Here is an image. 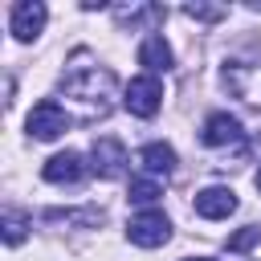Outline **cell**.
Here are the masks:
<instances>
[{
    "label": "cell",
    "instance_id": "1",
    "mask_svg": "<svg viewBox=\"0 0 261 261\" xmlns=\"http://www.w3.org/2000/svg\"><path fill=\"white\" fill-rule=\"evenodd\" d=\"M61 94L77 106L82 118H102L114 98V73L106 65H73L61 77Z\"/></svg>",
    "mask_w": 261,
    "mask_h": 261
},
{
    "label": "cell",
    "instance_id": "2",
    "mask_svg": "<svg viewBox=\"0 0 261 261\" xmlns=\"http://www.w3.org/2000/svg\"><path fill=\"white\" fill-rule=\"evenodd\" d=\"M122 106H126L135 118H151V114L163 106V82H159L155 73L135 77V82L126 86V94H122Z\"/></svg>",
    "mask_w": 261,
    "mask_h": 261
},
{
    "label": "cell",
    "instance_id": "3",
    "mask_svg": "<svg viewBox=\"0 0 261 261\" xmlns=\"http://www.w3.org/2000/svg\"><path fill=\"white\" fill-rule=\"evenodd\" d=\"M126 237H130V245H139V249H159V245H167L171 241V220L163 216V212H139V216H130V224H126Z\"/></svg>",
    "mask_w": 261,
    "mask_h": 261
},
{
    "label": "cell",
    "instance_id": "4",
    "mask_svg": "<svg viewBox=\"0 0 261 261\" xmlns=\"http://www.w3.org/2000/svg\"><path fill=\"white\" fill-rule=\"evenodd\" d=\"M24 126H29V135L33 139H41V143H49V139H57V135H65L69 130V114L57 106V102H37L33 110H29V118H24Z\"/></svg>",
    "mask_w": 261,
    "mask_h": 261
},
{
    "label": "cell",
    "instance_id": "5",
    "mask_svg": "<svg viewBox=\"0 0 261 261\" xmlns=\"http://www.w3.org/2000/svg\"><path fill=\"white\" fill-rule=\"evenodd\" d=\"M45 20H49V8H45L41 0H20V4H12V12H8V29H12L16 41H33V37L45 29Z\"/></svg>",
    "mask_w": 261,
    "mask_h": 261
},
{
    "label": "cell",
    "instance_id": "6",
    "mask_svg": "<svg viewBox=\"0 0 261 261\" xmlns=\"http://www.w3.org/2000/svg\"><path fill=\"white\" fill-rule=\"evenodd\" d=\"M122 167H126V147H122L118 139L102 135V139L94 143V151H90V171L102 175V179H118Z\"/></svg>",
    "mask_w": 261,
    "mask_h": 261
},
{
    "label": "cell",
    "instance_id": "7",
    "mask_svg": "<svg viewBox=\"0 0 261 261\" xmlns=\"http://www.w3.org/2000/svg\"><path fill=\"white\" fill-rule=\"evenodd\" d=\"M232 212H237V192H232V188L212 184V188L196 192V216H204V220H224V216H232Z\"/></svg>",
    "mask_w": 261,
    "mask_h": 261
},
{
    "label": "cell",
    "instance_id": "8",
    "mask_svg": "<svg viewBox=\"0 0 261 261\" xmlns=\"http://www.w3.org/2000/svg\"><path fill=\"white\" fill-rule=\"evenodd\" d=\"M200 139L208 143V147H228V143H241L245 139V130H241V122L232 118V114H208L204 118V130H200Z\"/></svg>",
    "mask_w": 261,
    "mask_h": 261
},
{
    "label": "cell",
    "instance_id": "9",
    "mask_svg": "<svg viewBox=\"0 0 261 261\" xmlns=\"http://www.w3.org/2000/svg\"><path fill=\"white\" fill-rule=\"evenodd\" d=\"M41 175H45L49 184H77V179L86 175V167H82V155H77V151H61V155H53V159L41 167Z\"/></svg>",
    "mask_w": 261,
    "mask_h": 261
},
{
    "label": "cell",
    "instance_id": "10",
    "mask_svg": "<svg viewBox=\"0 0 261 261\" xmlns=\"http://www.w3.org/2000/svg\"><path fill=\"white\" fill-rule=\"evenodd\" d=\"M139 65H147L151 73H159V69L167 73V69L175 65V57H171V45H167L159 33H147V37H143V45H139Z\"/></svg>",
    "mask_w": 261,
    "mask_h": 261
},
{
    "label": "cell",
    "instance_id": "11",
    "mask_svg": "<svg viewBox=\"0 0 261 261\" xmlns=\"http://www.w3.org/2000/svg\"><path fill=\"white\" fill-rule=\"evenodd\" d=\"M139 167H143L151 179L171 175V171H175V151H171L167 143H147V147L139 151Z\"/></svg>",
    "mask_w": 261,
    "mask_h": 261
},
{
    "label": "cell",
    "instance_id": "12",
    "mask_svg": "<svg viewBox=\"0 0 261 261\" xmlns=\"http://www.w3.org/2000/svg\"><path fill=\"white\" fill-rule=\"evenodd\" d=\"M159 196H163V184H159V179H151V175H147V179H130V192H126V200H130V204L151 208Z\"/></svg>",
    "mask_w": 261,
    "mask_h": 261
},
{
    "label": "cell",
    "instance_id": "13",
    "mask_svg": "<svg viewBox=\"0 0 261 261\" xmlns=\"http://www.w3.org/2000/svg\"><path fill=\"white\" fill-rule=\"evenodd\" d=\"M253 245H261V224H245L241 232H232V237L224 241V249H228V253H249Z\"/></svg>",
    "mask_w": 261,
    "mask_h": 261
},
{
    "label": "cell",
    "instance_id": "14",
    "mask_svg": "<svg viewBox=\"0 0 261 261\" xmlns=\"http://www.w3.org/2000/svg\"><path fill=\"white\" fill-rule=\"evenodd\" d=\"M24 228H29L24 216L8 212V216H4V245H20V241H24Z\"/></svg>",
    "mask_w": 261,
    "mask_h": 261
},
{
    "label": "cell",
    "instance_id": "15",
    "mask_svg": "<svg viewBox=\"0 0 261 261\" xmlns=\"http://www.w3.org/2000/svg\"><path fill=\"white\" fill-rule=\"evenodd\" d=\"M184 12H188L192 20H220V16H224V8H212V4H188Z\"/></svg>",
    "mask_w": 261,
    "mask_h": 261
},
{
    "label": "cell",
    "instance_id": "16",
    "mask_svg": "<svg viewBox=\"0 0 261 261\" xmlns=\"http://www.w3.org/2000/svg\"><path fill=\"white\" fill-rule=\"evenodd\" d=\"M49 220H77L73 212L65 216V212H49ZM82 220H102V212H82Z\"/></svg>",
    "mask_w": 261,
    "mask_h": 261
},
{
    "label": "cell",
    "instance_id": "17",
    "mask_svg": "<svg viewBox=\"0 0 261 261\" xmlns=\"http://www.w3.org/2000/svg\"><path fill=\"white\" fill-rule=\"evenodd\" d=\"M253 184H257V192H261V167H257V175H253Z\"/></svg>",
    "mask_w": 261,
    "mask_h": 261
},
{
    "label": "cell",
    "instance_id": "18",
    "mask_svg": "<svg viewBox=\"0 0 261 261\" xmlns=\"http://www.w3.org/2000/svg\"><path fill=\"white\" fill-rule=\"evenodd\" d=\"M184 261H212V257H184Z\"/></svg>",
    "mask_w": 261,
    "mask_h": 261
}]
</instances>
